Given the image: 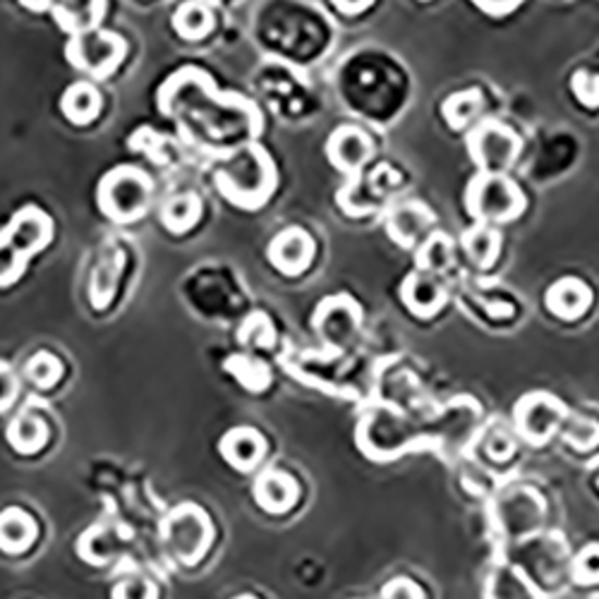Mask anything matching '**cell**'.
<instances>
[{
  "instance_id": "1",
  "label": "cell",
  "mask_w": 599,
  "mask_h": 599,
  "mask_svg": "<svg viewBox=\"0 0 599 599\" xmlns=\"http://www.w3.org/2000/svg\"><path fill=\"white\" fill-rule=\"evenodd\" d=\"M156 106L176 122L182 137L212 152H236L262 130L256 106L240 94L218 92L200 68L173 72L158 89Z\"/></svg>"
},
{
  "instance_id": "2",
  "label": "cell",
  "mask_w": 599,
  "mask_h": 599,
  "mask_svg": "<svg viewBox=\"0 0 599 599\" xmlns=\"http://www.w3.org/2000/svg\"><path fill=\"white\" fill-rule=\"evenodd\" d=\"M216 190L240 209H260L276 188V168L264 146L250 142L230 152L214 170Z\"/></svg>"
},
{
  "instance_id": "3",
  "label": "cell",
  "mask_w": 599,
  "mask_h": 599,
  "mask_svg": "<svg viewBox=\"0 0 599 599\" xmlns=\"http://www.w3.org/2000/svg\"><path fill=\"white\" fill-rule=\"evenodd\" d=\"M53 218L39 206H22L0 230V288L17 284L34 254L53 240Z\"/></svg>"
},
{
  "instance_id": "4",
  "label": "cell",
  "mask_w": 599,
  "mask_h": 599,
  "mask_svg": "<svg viewBox=\"0 0 599 599\" xmlns=\"http://www.w3.org/2000/svg\"><path fill=\"white\" fill-rule=\"evenodd\" d=\"M154 180L137 166H116L96 185V204L116 224H132L149 209Z\"/></svg>"
},
{
  "instance_id": "5",
  "label": "cell",
  "mask_w": 599,
  "mask_h": 599,
  "mask_svg": "<svg viewBox=\"0 0 599 599\" xmlns=\"http://www.w3.org/2000/svg\"><path fill=\"white\" fill-rule=\"evenodd\" d=\"M466 206L478 224H508L525 209L523 190L506 173H480L466 192Z\"/></svg>"
},
{
  "instance_id": "6",
  "label": "cell",
  "mask_w": 599,
  "mask_h": 599,
  "mask_svg": "<svg viewBox=\"0 0 599 599\" xmlns=\"http://www.w3.org/2000/svg\"><path fill=\"white\" fill-rule=\"evenodd\" d=\"M65 56L72 68L87 72L92 80H106L120 68L128 56V41L111 29H92L70 36Z\"/></svg>"
},
{
  "instance_id": "7",
  "label": "cell",
  "mask_w": 599,
  "mask_h": 599,
  "mask_svg": "<svg viewBox=\"0 0 599 599\" xmlns=\"http://www.w3.org/2000/svg\"><path fill=\"white\" fill-rule=\"evenodd\" d=\"M212 523L206 513L192 504H182L170 513L164 523V540L170 556H176L180 564L194 566L206 554L212 544Z\"/></svg>"
},
{
  "instance_id": "8",
  "label": "cell",
  "mask_w": 599,
  "mask_h": 599,
  "mask_svg": "<svg viewBox=\"0 0 599 599\" xmlns=\"http://www.w3.org/2000/svg\"><path fill=\"white\" fill-rule=\"evenodd\" d=\"M468 152L480 173H506L520 154V140L499 120H480L468 134Z\"/></svg>"
},
{
  "instance_id": "9",
  "label": "cell",
  "mask_w": 599,
  "mask_h": 599,
  "mask_svg": "<svg viewBox=\"0 0 599 599\" xmlns=\"http://www.w3.org/2000/svg\"><path fill=\"white\" fill-rule=\"evenodd\" d=\"M564 420V406L547 394H532L516 406V424L532 444H544Z\"/></svg>"
},
{
  "instance_id": "10",
  "label": "cell",
  "mask_w": 599,
  "mask_h": 599,
  "mask_svg": "<svg viewBox=\"0 0 599 599\" xmlns=\"http://www.w3.org/2000/svg\"><path fill=\"white\" fill-rule=\"evenodd\" d=\"M268 262H272L280 274L300 276L314 260V240L298 226L280 230V233L268 242Z\"/></svg>"
},
{
  "instance_id": "11",
  "label": "cell",
  "mask_w": 599,
  "mask_h": 599,
  "mask_svg": "<svg viewBox=\"0 0 599 599\" xmlns=\"http://www.w3.org/2000/svg\"><path fill=\"white\" fill-rule=\"evenodd\" d=\"M60 29L70 36L99 29L106 12V0H44Z\"/></svg>"
},
{
  "instance_id": "12",
  "label": "cell",
  "mask_w": 599,
  "mask_h": 599,
  "mask_svg": "<svg viewBox=\"0 0 599 599\" xmlns=\"http://www.w3.org/2000/svg\"><path fill=\"white\" fill-rule=\"evenodd\" d=\"M326 154L338 170H344V173H358L367 164V158L372 156V142L362 130L344 125L328 137Z\"/></svg>"
},
{
  "instance_id": "13",
  "label": "cell",
  "mask_w": 599,
  "mask_h": 599,
  "mask_svg": "<svg viewBox=\"0 0 599 599\" xmlns=\"http://www.w3.org/2000/svg\"><path fill=\"white\" fill-rule=\"evenodd\" d=\"M314 324L328 344L336 346V340H346L348 336L356 334L360 324V308L346 296L324 300L320 310H316Z\"/></svg>"
},
{
  "instance_id": "14",
  "label": "cell",
  "mask_w": 599,
  "mask_h": 599,
  "mask_svg": "<svg viewBox=\"0 0 599 599\" xmlns=\"http://www.w3.org/2000/svg\"><path fill=\"white\" fill-rule=\"evenodd\" d=\"M434 221L432 212L420 202H403L386 216V230L400 248H410L415 242H422L427 228Z\"/></svg>"
},
{
  "instance_id": "15",
  "label": "cell",
  "mask_w": 599,
  "mask_h": 599,
  "mask_svg": "<svg viewBox=\"0 0 599 599\" xmlns=\"http://www.w3.org/2000/svg\"><path fill=\"white\" fill-rule=\"evenodd\" d=\"M400 298L408 304L412 314L434 316L444 308V288L439 284V276L427 272H412L400 286Z\"/></svg>"
},
{
  "instance_id": "16",
  "label": "cell",
  "mask_w": 599,
  "mask_h": 599,
  "mask_svg": "<svg viewBox=\"0 0 599 599\" xmlns=\"http://www.w3.org/2000/svg\"><path fill=\"white\" fill-rule=\"evenodd\" d=\"M122 266H125V256L118 248H106L101 252L89 278V302L94 310H106L113 302Z\"/></svg>"
},
{
  "instance_id": "17",
  "label": "cell",
  "mask_w": 599,
  "mask_h": 599,
  "mask_svg": "<svg viewBox=\"0 0 599 599\" xmlns=\"http://www.w3.org/2000/svg\"><path fill=\"white\" fill-rule=\"evenodd\" d=\"M547 308L559 320H578L592 304V290L580 278H561L547 290Z\"/></svg>"
},
{
  "instance_id": "18",
  "label": "cell",
  "mask_w": 599,
  "mask_h": 599,
  "mask_svg": "<svg viewBox=\"0 0 599 599\" xmlns=\"http://www.w3.org/2000/svg\"><path fill=\"white\" fill-rule=\"evenodd\" d=\"M218 448H221L226 463H230L240 472H248L260 463L264 454V439L252 427H236V430H230L221 439Z\"/></svg>"
},
{
  "instance_id": "19",
  "label": "cell",
  "mask_w": 599,
  "mask_h": 599,
  "mask_svg": "<svg viewBox=\"0 0 599 599\" xmlns=\"http://www.w3.org/2000/svg\"><path fill=\"white\" fill-rule=\"evenodd\" d=\"M254 501L268 513H286L296 506L298 484L286 472L268 470L254 482Z\"/></svg>"
},
{
  "instance_id": "20",
  "label": "cell",
  "mask_w": 599,
  "mask_h": 599,
  "mask_svg": "<svg viewBox=\"0 0 599 599\" xmlns=\"http://www.w3.org/2000/svg\"><path fill=\"white\" fill-rule=\"evenodd\" d=\"M101 92L92 82H75L60 96V111L72 125H89L101 113Z\"/></svg>"
},
{
  "instance_id": "21",
  "label": "cell",
  "mask_w": 599,
  "mask_h": 599,
  "mask_svg": "<svg viewBox=\"0 0 599 599\" xmlns=\"http://www.w3.org/2000/svg\"><path fill=\"white\" fill-rule=\"evenodd\" d=\"M202 212L204 206H202L200 194L180 192V194H173V197H168L166 204L161 206V224L168 233L182 236L200 224Z\"/></svg>"
},
{
  "instance_id": "22",
  "label": "cell",
  "mask_w": 599,
  "mask_h": 599,
  "mask_svg": "<svg viewBox=\"0 0 599 599\" xmlns=\"http://www.w3.org/2000/svg\"><path fill=\"white\" fill-rule=\"evenodd\" d=\"M36 540V523L27 511L5 508L0 513V549L8 554H20Z\"/></svg>"
},
{
  "instance_id": "23",
  "label": "cell",
  "mask_w": 599,
  "mask_h": 599,
  "mask_svg": "<svg viewBox=\"0 0 599 599\" xmlns=\"http://www.w3.org/2000/svg\"><path fill=\"white\" fill-rule=\"evenodd\" d=\"M8 442L12 448L20 451V454H36V451H41L48 442V427L41 418H36L34 412L24 410L8 424Z\"/></svg>"
},
{
  "instance_id": "24",
  "label": "cell",
  "mask_w": 599,
  "mask_h": 599,
  "mask_svg": "<svg viewBox=\"0 0 599 599\" xmlns=\"http://www.w3.org/2000/svg\"><path fill=\"white\" fill-rule=\"evenodd\" d=\"M173 29L188 41L204 39L214 29V12L200 0H188L173 12Z\"/></svg>"
},
{
  "instance_id": "25",
  "label": "cell",
  "mask_w": 599,
  "mask_h": 599,
  "mask_svg": "<svg viewBox=\"0 0 599 599\" xmlns=\"http://www.w3.org/2000/svg\"><path fill=\"white\" fill-rule=\"evenodd\" d=\"M460 244L475 266L487 268L496 262V256L501 252V236L492 226L478 224V226L466 230V236H463Z\"/></svg>"
},
{
  "instance_id": "26",
  "label": "cell",
  "mask_w": 599,
  "mask_h": 599,
  "mask_svg": "<svg viewBox=\"0 0 599 599\" xmlns=\"http://www.w3.org/2000/svg\"><path fill=\"white\" fill-rule=\"evenodd\" d=\"M456 244L446 233L427 236L418 248V268L427 274L442 276V272L454 266Z\"/></svg>"
},
{
  "instance_id": "27",
  "label": "cell",
  "mask_w": 599,
  "mask_h": 599,
  "mask_svg": "<svg viewBox=\"0 0 599 599\" xmlns=\"http://www.w3.org/2000/svg\"><path fill=\"white\" fill-rule=\"evenodd\" d=\"M484 106V96L480 89H466L451 94L442 106V113L448 120V125L454 130L468 128L470 122L478 120L480 111Z\"/></svg>"
},
{
  "instance_id": "28",
  "label": "cell",
  "mask_w": 599,
  "mask_h": 599,
  "mask_svg": "<svg viewBox=\"0 0 599 599\" xmlns=\"http://www.w3.org/2000/svg\"><path fill=\"white\" fill-rule=\"evenodd\" d=\"M226 372L233 374L248 391H264L266 384L272 382L266 367L250 356H230L226 360Z\"/></svg>"
},
{
  "instance_id": "29",
  "label": "cell",
  "mask_w": 599,
  "mask_h": 599,
  "mask_svg": "<svg viewBox=\"0 0 599 599\" xmlns=\"http://www.w3.org/2000/svg\"><path fill=\"white\" fill-rule=\"evenodd\" d=\"M130 149L146 154L156 164H166V161H170V154H176L170 140L152 128H140L137 132H132Z\"/></svg>"
},
{
  "instance_id": "30",
  "label": "cell",
  "mask_w": 599,
  "mask_h": 599,
  "mask_svg": "<svg viewBox=\"0 0 599 599\" xmlns=\"http://www.w3.org/2000/svg\"><path fill=\"white\" fill-rule=\"evenodd\" d=\"M24 374H27L36 386L51 388L60 379V374H63V364H60V360L51 356V352H36V356H32L27 364H24Z\"/></svg>"
},
{
  "instance_id": "31",
  "label": "cell",
  "mask_w": 599,
  "mask_h": 599,
  "mask_svg": "<svg viewBox=\"0 0 599 599\" xmlns=\"http://www.w3.org/2000/svg\"><path fill=\"white\" fill-rule=\"evenodd\" d=\"M116 552L113 537L108 528H92L80 542V554L89 561V564H108V559Z\"/></svg>"
},
{
  "instance_id": "32",
  "label": "cell",
  "mask_w": 599,
  "mask_h": 599,
  "mask_svg": "<svg viewBox=\"0 0 599 599\" xmlns=\"http://www.w3.org/2000/svg\"><path fill=\"white\" fill-rule=\"evenodd\" d=\"M238 336H240V344L244 346H260V348L274 346V326L262 312L250 314L240 326Z\"/></svg>"
},
{
  "instance_id": "33",
  "label": "cell",
  "mask_w": 599,
  "mask_h": 599,
  "mask_svg": "<svg viewBox=\"0 0 599 599\" xmlns=\"http://www.w3.org/2000/svg\"><path fill=\"white\" fill-rule=\"evenodd\" d=\"M573 578L580 585L599 583V544H588L573 561Z\"/></svg>"
},
{
  "instance_id": "34",
  "label": "cell",
  "mask_w": 599,
  "mask_h": 599,
  "mask_svg": "<svg viewBox=\"0 0 599 599\" xmlns=\"http://www.w3.org/2000/svg\"><path fill=\"white\" fill-rule=\"evenodd\" d=\"M113 599H156V585L146 578H125L113 588Z\"/></svg>"
},
{
  "instance_id": "35",
  "label": "cell",
  "mask_w": 599,
  "mask_h": 599,
  "mask_svg": "<svg viewBox=\"0 0 599 599\" xmlns=\"http://www.w3.org/2000/svg\"><path fill=\"white\" fill-rule=\"evenodd\" d=\"M573 94H576L580 104L585 106H599V75L580 70L578 75H573Z\"/></svg>"
},
{
  "instance_id": "36",
  "label": "cell",
  "mask_w": 599,
  "mask_h": 599,
  "mask_svg": "<svg viewBox=\"0 0 599 599\" xmlns=\"http://www.w3.org/2000/svg\"><path fill=\"white\" fill-rule=\"evenodd\" d=\"M568 444L580 451L592 448L595 444H599V424L592 420H578L568 432Z\"/></svg>"
},
{
  "instance_id": "37",
  "label": "cell",
  "mask_w": 599,
  "mask_h": 599,
  "mask_svg": "<svg viewBox=\"0 0 599 599\" xmlns=\"http://www.w3.org/2000/svg\"><path fill=\"white\" fill-rule=\"evenodd\" d=\"M17 398V379L12 367L0 360V412H5Z\"/></svg>"
},
{
  "instance_id": "38",
  "label": "cell",
  "mask_w": 599,
  "mask_h": 599,
  "mask_svg": "<svg viewBox=\"0 0 599 599\" xmlns=\"http://www.w3.org/2000/svg\"><path fill=\"white\" fill-rule=\"evenodd\" d=\"M382 599H424V595L410 578H394L384 585Z\"/></svg>"
},
{
  "instance_id": "39",
  "label": "cell",
  "mask_w": 599,
  "mask_h": 599,
  "mask_svg": "<svg viewBox=\"0 0 599 599\" xmlns=\"http://www.w3.org/2000/svg\"><path fill=\"white\" fill-rule=\"evenodd\" d=\"M472 3L489 12V15H506V12L516 10L523 0H472Z\"/></svg>"
},
{
  "instance_id": "40",
  "label": "cell",
  "mask_w": 599,
  "mask_h": 599,
  "mask_svg": "<svg viewBox=\"0 0 599 599\" xmlns=\"http://www.w3.org/2000/svg\"><path fill=\"white\" fill-rule=\"evenodd\" d=\"M372 3H374V0H334V5H336L338 10L348 12V15H356V12L367 10Z\"/></svg>"
},
{
  "instance_id": "41",
  "label": "cell",
  "mask_w": 599,
  "mask_h": 599,
  "mask_svg": "<svg viewBox=\"0 0 599 599\" xmlns=\"http://www.w3.org/2000/svg\"><path fill=\"white\" fill-rule=\"evenodd\" d=\"M236 599H256V597H252V595H240V597H236Z\"/></svg>"
}]
</instances>
